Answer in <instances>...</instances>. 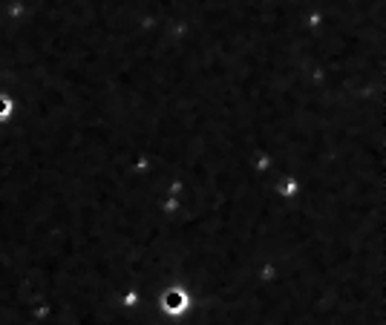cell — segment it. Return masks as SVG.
Here are the masks:
<instances>
[{"instance_id":"6da1fadb","label":"cell","mask_w":386,"mask_h":325,"mask_svg":"<svg viewBox=\"0 0 386 325\" xmlns=\"http://www.w3.org/2000/svg\"><path fill=\"white\" fill-rule=\"evenodd\" d=\"M159 305H162V311L167 316H182L190 308V297L185 288H167L162 294V299H159Z\"/></svg>"},{"instance_id":"7a4b0ae2","label":"cell","mask_w":386,"mask_h":325,"mask_svg":"<svg viewBox=\"0 0 386 325\" xmlns=\"http://www.w3.org/2000/svg\"><path fill=\"white\" fill-rule=\"evenodd\" d=\"M12 110H15V104H12L9 95H0V121H6L12 115Z\"/></svg>"},{"instance_id":"3957f363","label":"cell","mask_w":386,"mask_h":325,"mask_svg":"<svg viewBox=\"0 0 386 325\" xmlns=\"http://www.w3.org/2000/svg\"><path fill=\"white\" fill-rule=\"evenodd\" d=\"M135 302H138V294H127V297H124V305H130V308H133Z\"/></svg>"}]
</instances>
